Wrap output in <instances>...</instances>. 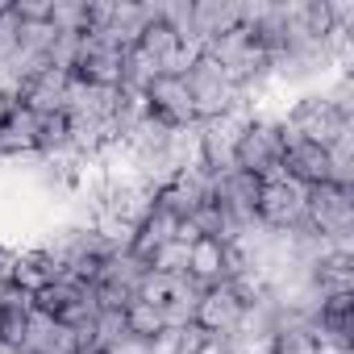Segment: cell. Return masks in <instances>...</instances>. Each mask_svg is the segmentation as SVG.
<instances>
[{
  "mask_svg": "<svg viewBox=\"0 0 354 354\" xmlns=\"http://www.w3.org/2000/svg\"><path fill=\"white\" fill-rule=\"evenodd\" d=\"M279 121H283L288 138H304V142H317V146H325V150L354 133V117L342 113L321 88L300 92V96L279 113Z\"/></svg>",
  "mask_w": 354,
  "mask_h": 354,
  "instance_id": "obj_1",
  "label": "cell"
},
{
  "mask_svg": "<svg viewBox=\"0 0 354 354\" xmlns=\"http://www.w3.org/2000/svg\"><path fill=\"white\" fill-rule=\"evenodd\" d=\"M283 146H288V129H283L279 113L254 109V117H250L246 129L238 133V146H234L230 167L254 175V180H275V175H279V162H283Z\"/></svg>",
  "mask_w": 354,
  "mask_h": 354,
  "instance_id": "obj_2",
  "label": "cell"
},
{
  "mask_svg": "<svg viewBox=\"0 0 354 354\" xmlns=\"http://www.w3.org/2000/svg\"><path fill=\"white\" fill-rule=\"evenodd\" d=\"M304 230L317 234L321 242L337 246V250H350V238H354V188H337V184L308 188Z\"/></svg>",
  "mask_w": 354,
  "mask_h": 354,
  "instance_id": "obj_3",
  "label": "cell"
},
{
  "mask_svg": "<svg viewBox=\"0 0 354 354\" xmlns=\"http://www.w3.org/2000/svg\"><path fill=\"white\" fill-rule=\"evenodd\" d=\"M184 84H188V92H192V104H196V121H213V117H221V113H230V109H238V104H254L250 96H242L238 92V84L201 50L196 59H192V67L184 71ZM259 109V104H254Z\"/></svg>",
  "mask_w": 354,
  "mask_h": 354,
  "instance_id": "obj_4",
  "label": "cell"
},
{
  "mask_svg": "<svg viewBox=\"0 0 354 354\" xmlns=\"http://www.w3.org/2000/svg\"><path fill=\"white\" fill-rule=\"evenodd\" d=\"M138 300L154 304L167 321V329H184L192 325L196 317V304H201V288L184 275V271H146L142 275V288H138Z\"/></svg>",
  "mask_w": 354,
  "mask_h": 354,
  "instance_id": "obj_5",
  "label": "cell"
},
{
  "mask_svg": "<svg viewBox=\"0 0 354 354\" xmlns=\"http://www.w3.org/2000/svg\"><path fill=\"white\" fill-rule=\"evenodd\" d=\"M304 209H308V188H300L288 175H275V180H263V188H259L254 221H259V230L288 238V234L304 230Z\"/></svg>",
  "mask_w": 354,
  "mask_h": 354,
  "instance_id": "obj_6",
  "label": "cell"
},
{
  "mask_svg": "<svg viewBox=\"0 0 354 354\" xmlns=\"http://www.w3.org/2000/svg\"><path fill=\"white\" fill-rule=\"evenodd\" d=\"M42 117L17 100V92L0 88V162H34L38 158Z\"/></svg>",
  "mask_w": 354,
  "mask_h": 354,
  "instance_id": "obj_7",
  "label": "cell"
},
{
  "mask_svg": "<svg viewBox=\"0 0 354 354\" xmlns=\"http://www.w3.org/2000/svg\"><path fill=\"white\" fill-rule=\"evenodd\" d=\"M121 63H125L121 46H113L100 34H84L80 46H75L71 80H80L88 88H121Z\"/></svg>",
  "mask_w": 354,
  "mask_h": 354,
  "instance_id": "obj_8",
  "label": "cell"
},
{
  "mask_svg": "<svg viewBox=\"0 0 354 354\" xmlns=\"http://www.w3.org/2000/svg\"><path fill=\"white\" fill-rule=\"evenodd\" d=\"M142 104L154 121L171 125V129H188V125H201L196 121V104H192V92L184 84V75H158L146 92H142Z\"/></svg>",
  "mask_w": 354,
  "mask_h": 354,
  "instance_id": "obj_9",
  "label": "cell"
},
{
  "mask_svg": "<svg viewBox=\"0 0 354 354\" xmlns=\"http://www.w3.org/2000/svg\"><path fill=\"white\" fill-rule=\"evenodd\" d=\"M254 117V104H238L213 121H201V162L209 171H221L230 167L234 158V146H238V133L246 129V121Z\"/></svg>",
  "mask_w": 354,
  "mask_h": 354,
  "instance_id": "obj_10",
  "label": "cell"
},
{
  "mask_svg": "<svg viewBox=\"0 0 354 354\" xmlns=\"http://www.w3.org/2000/svg\"><path fill=\"white\" fill-rule=\"evenodd\" d=\"M313 337L321 342V350L333 354H350L354 350V296H329L317 300L313 317H308Z\"/></svg>",
  "mask_w": 354,
  "mask_h": 354,
  "instance_id": "obj_11",
  "label": "cell"
},
{
  "mask_svg": "<svg viewBox=\"0 0 354 354\" xmlns=\"http://www.w3.org/2000/svg\"><path fill=\"white\" fill-rule=\"evenodd\" d=\"M246 313H250V304L230 283H217V288H205L201 292V304H196L192 325L205 329V333H213V337H230L246 321Z\"/></svg>",
  "mask_w": 354,
  "mask_h": 354,
  "instance_id": "obj_12",
  "label": "cell"
},
{
  "mask_svg": "<svg viewBox=\"0 0 354 354\" xmlns=\"http://www.w3.org/2000/svg\"><path fill=\"white\" fill-rule=\"evenodd\" d=\"M279 175L296 180L300 188H321V184H333V158H329V150L317 146V142L288 138V146H283V162H279Z\"/></svg>",
  "mask_w": 354,
  "mask_h": 354,
  "instance_id": "obj_13",
  "label": "cell"
},
{
  "mask_svg": "<svg viewBox=\"0 0 354 354\" xmlns=\"http://www.w3.org/2000/svg\"><path fill=\"white\" fill-rule=\"evenodd\" d=\"M184 238V225L180 221H175L167 209H158V205H150L146 209V217L133 225V238H129V254L138 259V263H154L171 242H180Z\"/></svg>",
  "mask_w": 354,
  "mask_h": 354,
  "instance_id": "obj_14",
  "label": "cell"
},
{
  "mask_svg": "<svg viewBox=\"0 0 354 354\" xmlns=\"http://www.w3.org/2000/svg\"><path fill=\"white\" fill-rule=\"evenodd\" d=\"M242 26V5L234 0H192V13H188V42L196 50H205L213 38L230 34Z\"/></svg>",
  "mask_w": 354,
  "mask_h": 354,
  "instance_id": "obj_15",
  "label": "cell"
},
{
  "mask_svg": "<svg viewBox=\"0 0 354 354\" xmlns=\"http://www.w3.org/2000/svg\"><path fill=\"white\" fill-rule=\"evenodd\" d=\"M184 275L205 292L230 279V242L221 238H192L188 242V259H184Z\"/></svg>",
  "mask_w": 354,
  "mask_h": 354,
  "instance_id": "obj_16",
  "label": "cell"
},
{
  "mask_svg": "<svg viewBox=\"0 0 354 354\" xmlns=\"http://www.w3.org/2000/svg\"><path fill=\"white\" fill-rule=\"evenodd\" d=\"M304 275H308V292L317 300L354 296V250H325Z\"/></svg>",
  "mask_w": 354,
  "mask_h": 354,
  "instance_id": "obj_17",
  "label": "cell"
},
{
  "mask_svg": "<svg viewBox=\"0 0 354 354\" xmlns=\"http://www.w3.org/2000/svg\"><path fill=\"white\" fill-rule=\"evenodd\" d=\"M67 275L63 263L42 246V242H30V246H13V283L26 288V292H38L46 288L50 279Z\"/></svg>",
  "mask_w": 354,
  "mask_h": 354,
  "instance_id": "obj_18",
  "label": "cell"
},
{
  "mask_svg": "<svg viewBox=\"0 0 354 354\" xmlns=\"http://www.w3.org/2000/svg\"><path fill=\"white\" fill-rule=\"evenodd\" d=\"M21 354H84V350H80V337L63 321L42 317L34 308V317L26 325V337H21Z\"/></svg>",
  "mask_w": 354,
  "mask_h": 354,
  "instance_id": "obj_19",
  "label": "cell"
},
{
  "mask_svg": "<svg viewBox=\"0 0 354 354\" xmlns=\"http://www.w3.org/2000/svg\"><path fill=\"white\" fill-rule=\"evenodd\" d=\"M267 354H321V342L313 337L308 321H275L267 337Z\"/></svg>",
  "mask_w": 354,
  "mask_h": 354,
  "instance_id": "obj_20",
  "label": "cell"
},
{
  "mask_svg": "<svg viewBox=\"0 0 354 354\" xmlns=\"http://www.w3.org/2000/svg\"><path fill=\"white\" fill-rule=\"evenodd\" d=\"M121 317H125V329L129 333H138V337H150V342H158L162 333H167V321H162V313L154 308V304H146V300H129L125 308H121Z\"/></svg>",
  "mask_w": 354,
  "mask_h": 354,
  "instance_id": "obj_21",
  "label": "cell"
},
{
  "mask_svg": "<svg viewBox=\"0 0 354 354\" xmlns=\"http://www.w3.org/2000/svg\"><path fill=\"white\" fill-rule=\"evenodd\" d=\"M55 0H13V21L17 26H50Z\"/></svg>",
  "mask_w": 354,
  "mask_h": 354,
  "instance_id": "obj_22",
  "label": "cell"
},
{
  "mask_svg": "<svg viewBox=\"0 0 354 354\" xmlns=\"http://www.w3.org/2000/svg\"><path fill=\"white\" fill-rule=\"evenodd\" d=\"M100 354H158V342H150V337H138V333H129V329H121Z\"/></svg>",
  "mask_w": 354,
  "mask_h": 354,
  "instance_id": "obj_23",
  "label": "cell"
},
{
  "mask_svg": "<svg viewBox=\"0 0 354 354\" xmlns=\"http://www.w3.org/2000/svg\"><path fill=\"white\" fill-rule=\"evenodd\" d=\"M13 283V246L0 242V292H5Z\"/></svg>",
  "mask_w": 354,
  "mask_h": 354,
  "instance_id": "obj_24",
  "label": "cell"
},
{
  "mask_svg": "<svg viewBox=\"0 0 354 354\" xmlns=\"http://www.w3.org/2000/svg\"><path fill=\"white\" fill-rule=\"evenodd\" d=\"M0 354H21V350H13L9 342H0Z\"/></svg>",
  "mask_w": 354,
  "mask_h": 354,
  "instance_id": "obj_25",
  "label": "cell"
},
{
  "mask_svg": "<svg viewBox=\"0 0 354 354\" xmlns=\"http://www.w3.org/2000/svg\"><path fill=\"white\" fill-rule=\"evenodd\" d=\"M9 9H13V0H0V17H5Z\"/></svg>",
  "mask_w": 354,
  "mask_h": 354,
  "instance_id": "obj_26",
  "label": "cell"
}]
</instances>
